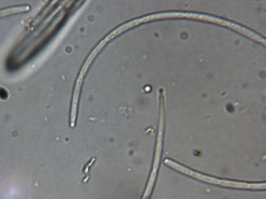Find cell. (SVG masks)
Wrapping results in <instances>:
<instances>
[{
	"instance_id": "6da1fadb",
	"label": "cell",
	"mask_w": 266,
	"mask_h": 199,
	"mask_svg": "<svg viewBox=\"0 0 266 199\" xmlns=\"http://www.w3.org/2000/svg\"><path fill=\"white\" fill-rule=\"evenodd\" d=\"M167 165L173 168L178 169L180 171H182L183 172H184V173H186L188 175H191V176L198 179L199 180L210 183L223 186V187L239 189H248L249 187V184L246 183H240L225 180H220L218 179H215L214 178H210L208 177H205L204 176H202L201 175H197L195 172H193L192 170H189V169L184 168L183 166H181L180 165L175 163V162H172L171 161H169L167 163Z\"/></svg>"
}]
</instances>
